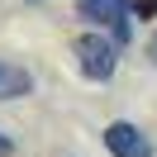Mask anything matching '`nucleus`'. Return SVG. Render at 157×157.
I'll use <instances>...</instances> for the list:
<instances>
[{"label": "nucleus", "instance_id": "f257e3e1", "mask_svg": "<svg viewBox=\"0 0 157 157\" xmlns=\"http://www.w3.org/2000/svg\"><path fill=\"white\" fill-rule=\"evenodd\" d=\"M76 14L90 24L95 33H105L114 48H124L128 38H133V5L128 0H76Z\"/></svg>", "mask_w": 157, "mask_h": 157}, {"label": "nucleus", "instance_id": "f03ea898", "mask_svg": "<svg viewBox=\"0 0 157 157\" xmlns=\"http://www.w3.org/2000/svg\"><path fill=\"white\" fill-rule=\"evenodd\" d=\"M71 52H76V67H81V76H86V81H109V76H114V67H119V48L105 38V33H95V29L76 33Z\"/></svg>", "mask_w": 157, "mask_h": 157}, {"label": "nucleus", "instance_id": "7ed1b4c3", "mask_svg": "<svg viewBox=\"0 0 157 157\" xmlns=\"http://www.w3.org/2000/svg\"><path fill=\"white\" fill-rule=\"evenodd\" d=\"M105 147H109V157H152L147 133H143L138 124H128V119L105 124Z\"/></svg>", "mask_w": 157, "mask_h": 157}, {"label": "nucleus", "instance_id": "20e7f679", "mask_svg": "<svg viewBox=\"0 0 157 157\" xmlns=\"http://www.w3.org/2000/svg\"><path fill=\"white\" fill-rule=\"evenodd\" d=\"M29 90H33V76L24 67H14V62L0 57V100H19V95H29Z\"/></svg>", "mask_w": 157, "mask_h": 157}, {"label": "nucleus", "instance_id": "39448f33", "mask_svg": "<svg viewBox=\"0 0 157 157\" xmlns=\"http://www.w3.org/2000/svg\"><path fill=\"white\" fill-rule=\"evenodd\" d=\"M10 152H14V143H10L5 133H0V157H10Z\"/></svg>", "mask_w": 157, "mask_h": 157}, {"label": "nucleus", "instance_id": "423d86ee", "mask_svg": "<svg viewBox=\"0 0 157 157\" xmlns=\"http://www.w3.org/2000/svg\"><path fill=\"white\" fill-rule=\"evenodd\" d=\"M147 57L157 62V33H152V38H147Z\"/></svg>", "mask_w": 157, "mask_h": 157}]
</instances>
